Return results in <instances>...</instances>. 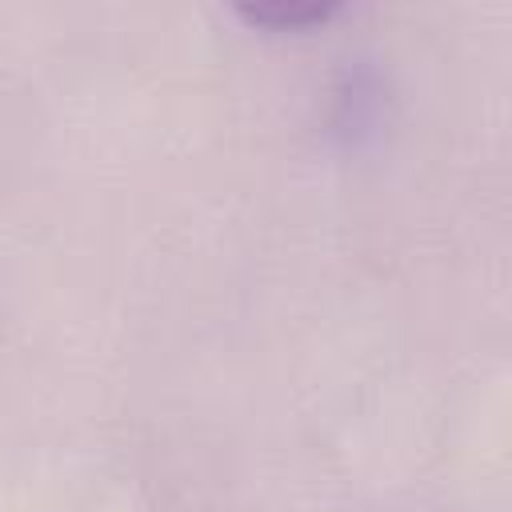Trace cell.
<instances>
[{
	"label": "cell",
	"mask_w": 512,
	"mask_h": 512,
	"mask_svg": "<svg viewBox=\"0 0 512 512\" xmlns=\"http://www.w3.org/2000/svg\"><path fill=\"white\" fill-rule=\"evenodd\" d=\"M240 20L256 24V28H272V32H304V28H316V24H328L336 16V4H240L236 8Z\"/></svg>",
	"instance_id": "obj_1"
}]
</instances>
